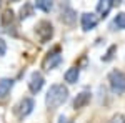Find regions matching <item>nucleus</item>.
I'll list each match as a JSON object with an SVG mask.
<instances>
[{
  "instance_id": "nucleus-7",
  "label": "nucleus",
  "mask_w": 125,
  "mask_h": 123,
  "mask_svg": "<svg viewBox=\"0 0 125 123\" xmlns=\"http://www.w3.org/2000/svg\"><path fill=\"white\" fill-rule=\"evenodd\" d=\"M33 106H35V103H33L32 98H23V100H20V103L17 105V113H19L20 116H27V115L32 113Z\"/></svg>"
},
{
  "instance_id": "nucleus-17",
  "label": "nucleus",
  "mask_w": 125,
  "mask_h": 123,
  "mask_svg": "<svg viewBox=\"0 0 125 123\" xmlns=\"http://www.w3.org/2000/svg\"><path fill=\"white\" fill-rule=\"evenodd\" d=\"M5 52H7V43H5L3 38H0V57H3Z\"/></svg>"
},
{
  "instance_id": "nucleus-3",
  "label": "nucleus",
  "mask_w": 125,
  "mask_h": 123,
  "mask_svg": "<svg viewBox=\"0 0 125 123\" xmlns=\"http://www.w3.org/2000/svg\"><path fill=\"white\" fill-rule=\"evenodd\" d=\"M35 33H37V37H39V40L42 43H47L48 40L53 37V27H52V23L48 20H42L35 27Z\"/></svg>"
},
{
  "instance_id": "nucleus-12",
  "label": "nucleus",
  "mask_w": 125,
  "mask_h": 123,
  "mask_svg": "<svg viewBox=\"0 0 125 123\" xmlns=\"http://www.w3.org/2000/svg\"><path fill=\"white\" fill-rule=\"evenodd\" d=\"M62 20L67 22V23H72L75 20V12L70 9V7H65V9L62 10Z\"/></svg>"
},
{
  "instance_id": "nucleus-5",
  "label": "nucleus",
  "mask_w": 125,
  "mask_h": 123,
  "mask_svg": "<svg viewBox=\"0 0 125 123\" xmlns=\"http://www.w3.org/2000/svg\"><path fill=\"white\" fill-rule=\"evenodd\" d=\"M43 75L40 73V72H33L32 75H30V80H29V88L32 93H37L42 90V86H43Z\"/></svg>"
},
{
  "instance_id": "nucleus-10",
  "label": "nucleus",
  "mask_w": 125,
  "mask_h": 123,
  "mask_svg": "<svg viewBox=\"0 0 125 123\" xmlns=\"http://www.w3.org/2000/svg\"><path fill=\"white\" fill-rule=\"evenodd\" d=\"M12 86H13V80L12 78H2L0 80V98H5L10 93Z\"/></svg>"
},
{
  "instance_id": "nucleus-15",
  "label": "nucleus",
  "mask_w": 125,
  "mask_h": 123,
  "mask_svg": "<svg viewBox=\"0 0 125 123\" xmlns=\"http://www.w3.org/2000/svg\"><path fill=\"white\" fill-rule=\"evenodd\" d=\"M32 12H33L32 5H23L20 9V19H29L30 15H32Z\"/></svg>"
},
{
  "instance_id": "nucleus-9",
  "label": "nucleus",
  "mask_w": 125,
  "mask_h": 123,
  "mask_svg": "<svg viewBox=\"0 0 125 123\" xmlns=\"http://www.w3.org/2000/svg\"><path fill=\"white\" fill-rule=\"evenodd\" d=\"M112 7H114V2L112 0H100L97 3V12L100 13V17H107L108 12L112 10Z\"/></svg>"
},
{
  "instance_id": "nucleus-8",
  "label": "nucleus",
  "mask_w": 125,
  "mask_h": 123,
  "mask_svg": "<svg viewBox=\"0 0 125 123\" xmlns=\"http://www.w3.org/2000/svg\"><path fill=\"white\" fill-rule=\"evenodd\" d=\"M88 102H90V93H88V92H82V93H78L77 98L73 100V108H75V110H80V108H83Z\"/></svg>"
},
{
  "instance_id": "nucleus-18",
  "label": "nucleus",
  "mask_w": 125,
  "mask_h": 123,
  "mask_svg": "<svg viewBox=\"0 0 125 123\" xmlns=\"http://www.w3.org/2000/svg\"><path fill=\"white\" fill-rule=\"evenodd\" d=\"M57 123H72V122L68 120L67 116H63V115H62V116H58V122Z\"/></svg>"
},
{
  "instance_id": "nucleus-4",
  "label": "nucleus",
  "mask_w": 125,
  "mask_h": 123,
  "mask_svg": "<svg viewBox=\"0 0 125 123\" xmlns=\"http://www.w3.org/2000/svg\"><path fill=\"white\" fill-rule=\"evenodd\" d=\"M60 62H62V57H60V50H58V47H57L53 52H50L47 57L43 58L42 68H43V70H52V68H55L57 65H60Z\"/></svg>"
},
{
  "instance_id": "nucleus-16",
  "label": "nucleus",
  "mask_w": 125,
  "mask_h": 123,
  "mask_svg": "<svg viewBox=\"0 0 125 123\" xmlns=\"http://www.w3.org/2000/svg\"><path fill=\"white\" fill-rule=\"evenodd\" d=\"M108 123H125V116L122 113H117V115H114V116L110 118Z\"/></svg>"
},
{
  "instance_id": "nucleus-13",
  "label": "nucleus",
  "mask_w": 125,
  "mask_h": 123,
  "mask_svg": "<svg viewBox=\"0 0 125 123\" xmlns=\"http://www.w3.org/2000/svg\"><path fill=\"white\" fill-rule=\"evenodd\" d=\"M112 27H117V28H120V30H125V13L124 12L117 13V17H115V20H114V23H112Z\"/></svg>"
},
{
  "instance_id": "nucleus-14",
  "label": "nucleus",
  "mask_w": 125,
  "mask_h": 123,
  "mask_svg": "<svg viewBox=\"0 0 125 123\" xmlns=\"http://www.w3.org/2000/svg\"><path fill=\"white\" fill-rule=\"evenodd\" d=\"M35 7L43 10V12H50L52 10V2L50 0H39V2H35Z\"/></svg>"
},
{
  "instance_id": "nucleus-6",
  "label": "nucleus",
  "mask_w": 125,
  "mask_h": 123,
  "mask_svg": "<svg viewBox=\"0 0 125 123\" xmlns=\"http://www.w3.org/2000/svg\"><path fill=\"white\" fill-rule=\"evenodd\" d=\"M80 23H82V28L88 32V30L95 28L97 23H98V17H97L95 13H82V17H80Z\"/></svg>"
},
{
  "instance_id": "nucleus-1",
  "label": "nucleus",
  "mask_w": 125,
  "mask_h": 123,
  "mask_svg": "<svg viewBox=\"0 0 125 123\" xmlns=\"http://www.w3.org/2000/svg\"><path fill=\"white\" fill-rule=\"evenodd\" d=\"M68 98V88L63 85H52L50 90L47 92V96H45V105L50 110H57L58 106L67 102Z\"/></svg>"
},
{
  "instance_id": "nucleus-11",
  "label": "nucleus",
  "mask_w": 125,
  "mask_h": 123,
  "mask_svg": "<svg viewBox=\"0 0 125 123\" xmlns=\"http://www.w3.org/2000/svg\"><path fill=\"white\" fill-rule=\"evenodd\" d=\"M78 75H80L78 68L77 66H72V68H68L67 72H65V82H68V83H77Z\"/></svg>"
},
{
  "instance_id": "nucleus-2",
  "label": "nucleus",
  "mask_w": 125,
  "mask_h": 123,
  "mask_svg": "<svg viewBox=\"0 0 125 123\" xmlns=\"http://www.w3.org/2000/svg\"><path fill=\"white\" fill-rule=\"evenodd\" d=\"M108 82H110V88H112L114 93H117V95L125 93V73L124 72H118V70L110 72Z\"/></svg>"
}]
</instances>
